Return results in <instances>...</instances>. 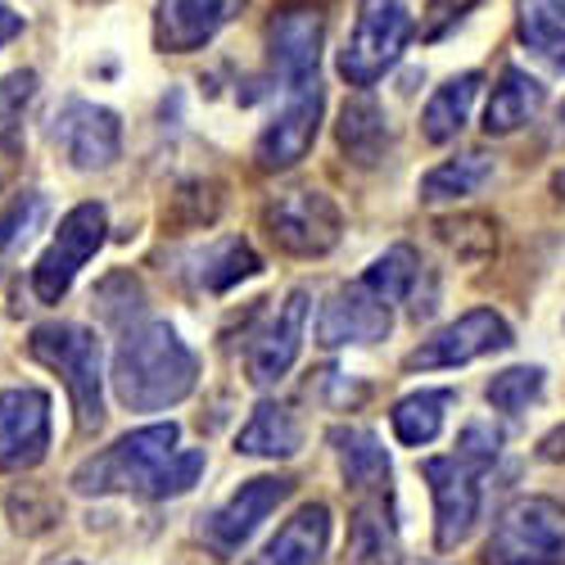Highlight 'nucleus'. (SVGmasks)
Wrapping results in <instances>:
<instances>
[{
    "mask_svg": "<svg viewBox=\"0 0 565 565\" xmlns=\"http://www.w3.org/2000/svg\"><path fill=\"white\" fill-rule=\"evenodd\" d=\"M200 381V358L168 321H140L114 353V394L131 412L177 407Z\"/></svg>",
    "mask_w": 565,
    "mask_h": 565,
    "instance_id": "obj_1",
    "label": "nucleus"
},
{
    "mask_svg": "<svg viewBox=\"0 0 565 565\" xmlns=\"http://www.w3.org/2000/svg\"><path fill=\"white\" fill-rule=\"evenodd\" d=\"M181 430L172 420H159V426H140L122 439H114L105 452L86 457L73 470V489L77 493H140V498H154V484L163 476L168 457L177 452Z\"/></svg>",
    "mask_w": 565,
    "mask_h": 565,
    "instance_id": "obj_2",
    "label": "nucleus"
},
{
    "mask_svg": "<svg viewBox=\"0 0 565 565\" xmlns=\"http://www.w3.org/2000/svg\"><path fill=\"white\" fill-rule=\"evenodd\" d=\"M28 353L60 371V381L68 385L73 412H77V426L82 430H96L105 420V403H100V340L86 331V326L73 321H51V326H36Z\"/></svg>",
    "mask_w": 565,
    "mask_h": 565,
    "instance_id": "obj_3",
    "label": "nucleus"
},
{
    "mask_svg": "<svg viewBox=\"0 0 565 565\" xmlns=\"http://www.w3.org/2000/svg\"><path fill=\"white\" fill-rule=\"evenodd\" d=\"M484 565H565V507L552 498L511 502L484 543Z\"/></svg>",
    "mask_w": 565,
    "mask_h": 565,
    "instance_id": "obj_4",
    "label": "nucleus"
},
{
    "mask_svg": "<svg viewBox=\"0 0 565 565\" xmlns=\"http://www.w3.org/2000/svg\"><path fill=\"white\" fill-rule=\"evenodd\" d=\"M412 14L403 0H358L353 32L340 51V77L349 86H375L407 51Z\"/></svg>",
    "mask_w": 565,
    "mask_h": 565,
    "instance_id": "obj_5",
    "label": "nucleus"
},
{
    "mask_svg": "<svg viewBox=\"0 0 565 565\" xmlns=\"http://www.w3.org/2000/svg\"><path fill=\"white\" fill-rule=\"evenodd\" d=\"M420 476L430 484V498H435V547L439 552H452L461 547L480 525V480H484V466L466 461V457H430L420 466Z\"/></svg>",
    "mask_w": 565,
    "mask_h": 565,
    "instance_id": "obj_6",
    "label": "nucleus"
},
{
    "mask_svg": "<svg viewBox=\"0 0 565 565\" xmlns=\"http://www.w3.org/2000/svg\"><path fill=\"white\" fill-rule=\"evenodd\" d=\"M105 231H109V217H105V204H77L60 231L51 249H45L32 267V290L41 303H60L68 295V286L77 280V271L90 263V254H96L105 245Z\"/></svg>",
    "mask_w": 565,
    "mask_h": 565,
    "instance_id": "obj_7",
    "label": "nucleus"
},
{
    "mask_svg": "<svg viewBox=\"0 0 565 565\" xmlns=\"http://www.w3.org/2000/svg\"><path fill=\"white\" fill-rule=\"evenodd\" d=\"M267 222V235L271 241L295 254V258H321L340 245V231H344V217L335 209V200L326 191H286L276 195L263 213Z\"/></svg>",
    "mask_w": 565,
    "mask_h": 565,
    "instance_id": "obj_8",
    "label": "nucleus"
},
{
    "mask_svg": "<svg viewBox=\"0 0 565 565\" xmlns=\"http://www.w3.org/2000/svg\"><path fill=\"white\" fill-rule=\"evenodd\" d=\"M502 349H511V326L493 308H470L457 321L439 326L430 340H420L407 353V371H448V366H466Z\"/></svg>",
    "mask_w": 565,
    "mask_h": 565,
    "instance_id": "obj_9",
    "label": "nucleus"
},
{
    "mask_svg": "<svg viewBox=\"0 0 565 565\" xmlns=\"http://www.w3.org/2000/svg\"><path fill=\"white\" fill-rule=\"evenodd\" d=\"M308 312H312L308 290H290L286 299L276 303V312L258 326V335H254L249 349H245V375H249V385L271 390V385L286 381L290 366H295L299 353H303Z\"/></svg>",
    "mask_w": 565,
    "mask_h": 565,
    "instance_id": "obj_10",
    "label": "nucleus"
},
{
    "mask_svg": "<svg viewBox=\"0 0 565 565\" xmlns=\"http://www.w3.org/2000/svg\"><path fill=\"white\" fill-rule=\"evenodd\" d=\"M326 41V19L312 6H280L267 23V64L280 90L317 82V60Z\"/></svg>",
    "mask_w": 565,
    "mask_h": 565,
    "instance_id": "obj_11",
    "label": "nucleus"
},
{
    "mask_svg": "<svg viewBox=\"0 0 565 565\" xmlns=\"http://www.w3.org/2000/svg\"><path fill=\"white\" fill-rule=\"evenodd\" d=\"M321 105H326V96H321L317 82L286 90V105H280V109L271 114V122L258 131V146H254L258 168H267V172L295 168V163L312 150V140H317Z\"/></svg>",
    "mask_w": 565,
    "mask_h": 565,
    "instance_id": "obj_12",
    "label": "nucleus"
},
{
    "mask_svg": "<svg viewBox=\"0 0 565 565\" xmlns=\"http://www.w3.org/2000/svg\"><path fill=\"white\" fill-rule=\"evenodd\" d=\"M51 140H55L60 154L77 172H96V168H109L118 159V150H122V122L105 105L68 100L55 114V122H51Z\"/></svg>",
    "mask_w": 565,
    "mask_h": 565,
    "instance_id": "obj_13",
    "label": "nucleus"
},
{
    "mask_svg": "<svg viewBox=\"0 0 565 565\" xmlns=\"http://www.w3.org/2000/svg\"><path fill=\"white\" fill-rule=\"evenodd\" d=\"M390 335V303L366 290L362 280L340 286L317 312V344L344 349V344H375Z\"/></svg>",
    "mask_w": 565,
    "mask_h": 565,
    "instance_id": "obj_14",
    "label": "nucleus"
},
{
    "mask_svg": "<svg viewBox=\"0 0 565 565\" xmlns=\"http://www.w3.org/2000/svg\"><path fill=\"white\" fill-rule=\"evenodd\" d=\"M51 448V398L41 390L0 394V470H28Z\"/></svg>",
    "mask_w": 565,
    "mask_h": 565,
    "instance_id": "obj_15",
    "label": "nucleus"
},
{
    "mask_svg": "<svg viewBox=\"0 0 565 565\" xmlns=\"http://www.w3.org/2000/svg\"><path fill=\"white\" fill-rule=\"evenodd\" d=\"M286 498H290V480H280V476L245 480V484L235 489V493L209 515V521H204V539H209L217 552H235Z\"/></svg>",
    "mask_w": 565,
    "mask_h": 565,
    "instance_id": "obj_16",
    "label": "nucleus"
},
{
    "mask_svg": "<svg viewBox=\"0 0 565 565\" xmlns=\"http://www.w3.org/2000/svg\"><path fill=\"white\" fill-rule=\"evenodd\" d=\"M249 0H159L154 10V41L172 55H191L209 45Z\"/></svg>",
    "mask_w": 565,
    "mask_h": 565,
    "instance_id": "obj_17",
    "label": "nucleus"
},
{
    "mask_svg": "<svg viewBox=\"0 0 565 565\" xmlns=\"http://www.w3.org/2000/svg\"><path fill=\"white\" fill-rule=\"evenodd\" d=\"M326 543H331V507L303 502L249 565H321Z\"/></svg>",
    "mask_w": 565,
    "mask_h": 565,
    "instance_id": "obj_18",
    "label": "nucleus"
},
{
    "mask_svg": "<svg viewBox=\"0 0 565 565\" xmlns=\"http://www.w3.org/2000/svg\"><path fill=\"white\" fill-rule=\"evenodd\" d=\"M331 444H335V457L344 470V484L353 493H362V498L390 493V452L366 426H340L331 435Z\"/></svg>",
    "mask_w": 565,
    "mask_h": 565,
    "instance_id": "obj_19",
    "label": "nucleus"
},
{
    "mask_svg": "<svg viewBox=\"0 0 565 565\" xmlns=\"http://www.w3.org/2000/svg\"><path fill=\"white\" fill-rule=\"evenodd\" d=\"M484 77L480 73H457L444 86H435V96L420 109V136L430 146H448V140L461 136V127L470 122V105H476Z\"/></svg>",
    "mask_w": 565,
    "mask_h": 565,
    "instance_id": "obj_20",
    "label": "nucleus"
},
{
    "mask_svg": "<svg viewBox=\"0 0 565 565\" xmlns=\"http://www.w3.org/2000/svg\"><path fill=\"white\" fill-rule=\"evenodd\" d=\"M299 448H303V430L295 412L271 398H263L254 416L241 426V435H235V452H245V457H295Z\"/></svg>",
    "mask_w": 565,
    "mask_h": 565,
    "instance_id": "obj_21",
    "label": "nucleus"
},
{
    "mask_svg": "<svg viewBox=\"0 0 565 565\" xmlns=\"http://www.w3.org/2000/svg\"><path fill=\"white\" fill-rule=\"evenodd\" d=\"M340 150H344L358 168L381 163V154L390 150L385 109L375 105L371 96H353V100L340 109Z\"/></svg>",
    "mask_w": 565,
    "mask_h": 565,
    "instance_id": "obj_22",
    "label": "nucleus"
},
{
    "mask_svg": "<svg viewBox=\"0 0 565 565\" xmlns=\"http://www.w3.org/2000/svg\"><path fill=\"white\" fill-rule=\"evenodd\" d=\"M543 109V86L525 68H502V82L493 86L489 109H484V131L507 136L515 127H525Z\"/></svg>",
    "mask_w": 565,
    "mask_h": 565,
    "instance_id": "obj_23",
    "label": "nucleus"
},
{
    "mask_svg": "<svg viewBox=\"0 0 565 565\" xmlns=\"http://www.w3.org/2000/svg\"><path fill=\"white\" fill-rule=\"evenodd\" d=\"M493 181V159L484 150H466L457 159H444L439 168H430L420 177V204H448V200H466L484 191Z\"/></svg>",
    "mask_w": 565,
    "mask_h": 565,
    "instance_id": "obj_24",
    "label": "nucleus"
},
{
    "mask_svg": "<svg viewBox=\"0 0 565 565\" xmlns=\"http://www.w3.org/2000/svg\"><path fill=\"white\" fill-rule=\"evenodd\" d=\"M452 403H457L452 390H416V394L398 398L394 412H390L398 444H407V448L435 444V439L444 435V420H448V407H452Z\"/></svg>",
    "mask_w": 565,
    "mask_h": 565,
    "instance_id": "obj_25",
    "label": "nucleus"
},
{
    "mask_svg": "<svg viewBox=\"0 0 565 565\" xmlns=\"http://www.w3.org/2000/svg\"><path fill=\"white\" fill-rule=\"evenodd\" d=\"M521 41L547 68H565V6L561 0H521Z\"/></svg>",
    "mask_w": 565,
    "mask_h": 565,
    "instance_id": "obj_26",
    "label": "nucleus"
},
{
    "mask_svg": "<svg viewBox=\"0 0 565 565\" xmlns=\"http://www.w3.org/2000/svg\"><path fill=\"white\" fill-rule=\"evenodd\" d=\"M385 498L390 493H371L353 511V552L366 565H394V556H398V539H394V521H390Z\"/></svg>",
    "mask_w": 565,
    "mask_h": 565,
    "instance_id": "obj_27",
    "label": "nucleus"
},
{
    "mask_svg": "<svg viewBox=\"0 0 565 565\" xmlns=\"http://www.w3.org/2000/svg\"><path fill=\"white\" fill-rule=\"evenodd\" d=\"M258 271H263V263L245 241H217L209 254H200V286L213 295L241 286V280H249Z\"/></svg>",
    "mask_w": 565,
    "mask_h": 565,
    "instance_id": "obj_28",
    "label": "nucleus"
},
{
    "mask_svg": "<svg viewBox=\"0 0 565 565\" xmlns=\"http://www.w3.org/2000/svg\"><path fill=\"white\" fill-rule=\"evenodd\" d=\"M416 276H420L416 254H412L407 245H394V249H385L381 258H375V263L362 271V286L375 290V295H381V299L394 308V303H403V299L412 295Z\"/></svg>",
    "mask_w": 565,
    "mask_h": 565,
    "instance_id": "obj_29",
    "label": "nucleus"
},
{
    "mask_svg": "<svg viewBox=\"0 0 565 565\" xmlns=\"http://www.w3.org/2000/svg\"><path fill=\"white\" fill-rule=\"evenodd\" d=\"M435 235H439V241H444L461 263H484V258L498 249V231H493V222H489V217H476V213L435 222Z\"/></svg>",
    "mask_w": 565,
    "mask_h": 565,
    "instance_id": "obj_30",
    "label": "nucleus"
},
{
    "mask_svg": "<svg viewBox=\"0 0 565 565\" xmlns=\"http://www.w3.org/2000/svg\"><path fill=\"white\" fill-rule=\"evenodd\" d=\"M489 403L507 416H521L530 403H539L543 394V366H507L489 381Z\"/></svg>",
    "mask_w": 565,
    "mask_h": 565,
    "instance_id": "obj_31",
    "label": "nucleus"
},
{
    "mask_svg": "<svg viewBox=\"0 0 565 565\" xmlns=\"http://www.w3.org/2000/svg\"><path fill=\"white\" fill-rule=\"evenodd\" d=\"M45 222V200L41 195H19L14 204L0 209V258H10L19 245H28V235Z\"/></svg>",
    "mask_w": 565,
    "mask_h": 565,
    "instance_id": "obj_32",
    "label": "nucleus"
},
{
    "mask_svg": "<svg viewBox=\"0 0 565 565\" xmlns=\"http://www.w3.org/2000/svg\"><path fill=\"white\" fill-rule=\"evenodd\" d=\"M204 476V452L200 448H177L163 466V476L154 484V498H181V493H191L195 480Z\"/></svg>",
    "mask_w": 565,
    "mask_h": 565,
    "instance_id": "obj_33",
    "label": "nucleus"
},
{
    "mask_svg": "<svg viewBox=\"0 0 565 565\" xmlns=\"http://www.w3.org/2000/svg\"><path fill=\"white\" fill-rule=\"evenodd\" d=\"M498 452H502V435L489 426V420H470V426L461 430V439H457V457L476 461L484 470L498 461Z\"/></svg>",
    "mask_w": 565,
    "mask_h": 565,
    "instance_id": "obj_34",
    "label": "nucleus"
},
{
    "mask_svg": "<svg viewBox=\"0 0 565 565\" xmlns=\"http://www.w3.org/2000/svg\"><path fill=\"white\" fill-rule=\"evenodd\" d=\"M480 0H430L426 14H420V41H439L448 36L470 10H476Z\"/></svg>",
    "mask_w": 565,
    "mask_h": 565,
    "instance_id": "obj_35",
    "label": "nucleus"
},
{
    "mask_svg": "<svg viewBox=\"0 0 565 565\" xmlns=\"http://www.w3.org/2000/svg\"><path fill=\"white\" fill-rule=\"evenodd\" d=\"M19 32H23V14H14L6 0H0V45H6L10 36H19Z\"/></svg>",
    "mask_w": 565,
    "mask_h": 565,
    "instance_id": "obj_36",
    "label": "nucleus"
},
{
    "mask_svg": "<svg viewBox=\"0 0 565 565\" xmlns=\"http://www.w3.org/2000/svg\"><path fill=\"white\" fill-rule=\"evenodd\" d=\"M552 191H556V195H561V200H565V168H561V172H556V177H552Z\"/></svg>",
    "mask_w": 565,
    "mask_h": 565,
    "instance_id": "obj_37",
    "label": "nucleus"
},
{
    "mask_svg": "<svg viewBox=\"0 0 565 565\" xmlns=\"http://www.w3.org/2000/svg\"><path fill=\"white\" fill-rule=\"evenodd\" d=\"M561 122H565V109H561Z\"/></svg>",
    "mask_w": 565,
    "mask_h": 565,
    "instance_id": "obj_38",
    "label": "nucleus"
},
{
    "mask_svg": "<svg viewBox=\"0 0 565 565\" xmlns=\"http://www.w3.org/2000/svg\"><path fill=\"white\" fill-rule=\"evenodd\" d=\"M561 6H565V0H561Z\"/></svg>",
    "mask_w": 565,
    "mask_h": 565,
    "instance_id": "obj_39",
    "label": "nucleus"
}]
</instances>
